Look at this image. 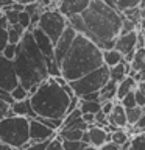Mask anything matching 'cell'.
Listing matches in <instances>:
<instances>
[{
	"instance_id": "cell-1",
	"label": "cell",
	"mask_w": 145,
	"mask_h": 150,
	"mask_svg": "<svg viewBox=\"0 0 145 150\" xmlns=\"http://www.w3.org/2000/svg\"><path fill=\"white\" fill-rule=\"evenodd\" d=\"M69 23L78 33H83L101 50L114 49L123 23V14L109 6L105 0H91V5L81 14L69 17Z\"/></svg>"
},
{
	"instance_id": "cell-2",
	"label": "cell",
	"mask_w": 145,
	"mask_h": 150,
	"mask_svg": "<svg viewBox=\"0 0 145 150\" xmlns=\"http://www.w3.org/2000/svg\"><path fill=\"white\" fill-rule=\"evenodd\" d=\"M105 64L103 50L83 33H78L73 41L72 49L61 61V72L67 81H73L84 77Z\"/></svg>"
},
{
	"instance_id": "cell-3",
	"label": "cell",
	"mask_w": 145,
	"mask_h": 150,
	"mask_svg": "<svg viewBox=\"0 0 145 150\" xmlns=\"http://www.w3.org/2000/svg\"><path fill=\"white\" fill-rule=\"evenodd\" d=\"M14 66H16L19 81L27 89L34 84H41L50 77L47 69V58L39 50L31 30H27L22 36V41L17 44Z\"/></svg>"
},
{
	"instance_id": "cell-4",
	"label": "cell",
	"mask_w": 145,
	"mask_h": 150,
	"mask_svg": "<svg viewBox=\"0 0 145 150\" xmlns=\"http://www.w3.org/2000/svg\"><path fill=\"white\" fill-rule=\"evenodd\" d=\"M70 98L72 97L64 91L55 77H49L39 84V89L30 96V102L37 116L64 119Z\"/></svg>"
},
{
	"instance_id": "cell-5",
	"label": "cell",
	"mask_w": 145,
	"mask_h": 150,
	"mask_svg": "<svg viewBox=\"0 0 145 150\" xmlns=\"http://www.w3.org/2000/svg\"><path fill=\"white\" fill-rule=\"evenodd\" d=\"M0 141L13 145L14 149L27 150L33 142L30 138V117L5 116L0 119Z\"/></svg>"
},
{
	"instance_id": "cell-6",
	"label": "cell",
	"mask_w": 145,
	"mask_h": 150,
	"mask_svg": "<svg viewBox=\"0 0 145 150\" xmlns=\"http://www.w3.org/2000/svg\"><path fill=\"white\" fill-rule=\"evenodd\" d=\"M111 80V74H109V67L106 64H103L101 67H98L92 72L86 74L84 77L73 80V81H69L70 86L73 88L75 94L78 97L84 96V94L89 92H97L105 86V84Z\"/></svg>"
},
{
	"instance_id": "cell-7",
	"label": "cell",
	"mask_w": 145,
	"mask_h": 150,
	"mask_svg": "<svg viewBox=\"0 0 145 150\" xmlns=\"http://www.w3.org/2000/svg\"><path fill=\"white\" fill-rule=\"evenodd\" d=\"M67 25H69V19L58 8H55V9H45V11H42L41 21H39V25L37 27H41L51 38V41L56 44L59 41V38L63 36Z\"/></svg>"
},
{
	"instance_id": "cell-8",
	"label": "cell",
	"mask_w": 145,
	"mask_h": 150,
	"mask_svg": "<svg viewBox=\"0 0 145 150\" xmlns=\"http://www.w3.org/2000/svg\"><path fill=\"white\" fill-rule=\"evenodd\" d=\"M20 83L16 72L14 59H8L3 55H0V88L13 91L17 84Z\"/></svg>"
},
{
	"instance_id": "cell-9",
	"label": "cell",
	"mask_w": 145,
	"mask_h": 150,
	"mask_svg": "<svg viewBox=\"0 0 145 150\" xmlns=\"http://www.w3.org/2000/svg\"><path fill=\"white\" fill-rule=\"evenodd\" d=\"M77 35H78V31L69 23L67 28H65L64 33H63V36H61L59 41L55 44V56H53V59L58 64H61V61L64 59V56L67 55V52L72 49L73 41H75V38H77ZM59 67H61V66H59Z\"/></svg>"
},
{
	"instance_id": "cell-10",
	"label": "cell",
	"mask_w": 145,
	"mask_h": 150,
	"mask_svg": "<svg viewBox=\"0 0 145 150\" xmlns=\"http://www.w3.org/2000/svg\"><path fill=\"white\" fill-rule=\"evenodd\" d=\"M89 5H91V0H58V9L67 19L84 13Z\"/></svg>"
},
{
	"instance_id": "cell-11",
	"label": "cell",
	"mask_w": 145,
	"mask_h": 150,
	"mask_svg": "<svg viewBox=\"0 0 145 150\" xmlns=\"http://www.w3.org/2000/svg\"><path fill=\"white\" fill-rule=\"evenodd\" d=\"M33 36H34V41L39 50L44 53L45 58H53L55 56V42L51 41V38L47 35V33L42 30L41 27H34L33 28Z\"/></svg>"
},
{
	"instance_id": "cell-12",
	"label": "cell",
	"mask_w": 145,
	"mask_h": 150,
	"mask_svg": "<svg viewBox=\"0 0 145 150\" xmlns=\"http://www.w3.org/2000/svg\"><path fill=\"white\" fill-rule=\"evenodd\" d=\"M56 136V131L50 127H47L39 119H30V138L33 142L36 141H45Z\"/></svg>"
},
{
	"instance_id": "cell-13",
	"label": "cell",
	"mask_w": 145,
	"mask_h": 150,
	"mask_svg": "<svg viewBox=\"0 0 145 150\" xmlns=\"http://www.w3.org/2000/svg\"><path fill=\"white\" fill-rule=\"evenodd\" d=\"M114 49H117L119 52H122L125 55L131 53L137 49V30L130 31V33H122L119 35V38L115 39V45Z\"/></svg>"
},
{
	"instance_id": "cell-14",
	"label": "cell",
	"mask_w": 145,
	"mask_h": 150,
	"mask_svg": "<svg viewBox=\"0 0 145 150\" xmlns=\"http://www.w3.org/2000/svg\"><path fill=\"white\" fill-rule=\"evenodd\" d=\"M87 133H89V138H91V144L98 147V149H100L106 141H111V133H108L103 127L92 125L87 128Z\"/></svg>"
},
{
	"instance_id": "cell-15",
	"label": "cell",
	"mask_w": 145,
	"mask_h": 150,
	"mask_svg": "<svg viewBox=\"0 0 145 150\" xmlns=\"http://www.w3.org/2000/svg\"><path fill=\"white\" fill-rule=\"evenodd\" d=\"M109 124L112 125H117L119 128H126L128 125V117H126V108L120 103H115L114 105V110L109 114Z\"/></svg>"
},
{
	"instance_id": "cell-16",
	"label": "cell",
	"mask_w": 145,
	"mask_h": 150,
	"mask_svg": "<svg viewBox=\"0 0 145 150\" xmlns=\"http://www.w3.org/2000/svg\"><path fill=\"white\" fill-rule=\"evenodd\" d=\"M137 88V81L134 80V77H125L122 81L117 83V100H120V98H123L128 92L134 91V89Z\"/></svg>"
},
{
	"instance_id": "cell-17",
	"label": "cell",
	"mask_w": 145,
	"mask_h": 150,
	"mask_svg": "<svg viewBox=\"0 0 145 150\" xmlns=\"http://www.w3.org/2000/svg\"><path fill=\"white\" fill-rule=\"evenodd\" d=\"M117 98V81L109 80L105 86L100 89V102H106V100H112Z\"/></svg>"
},
{
	"instance_id": "cell-18",
	"label": "cell",
	"mask_w": 145,
	"mask_h": 150,
	"mask_svg": "<svg viewBox=\"0 0 145 150\" xmlns=\"http://www.w3.org/2000/svg\"><path fill=\"white\" fill-rule=\"evenodd\" d=\"M103 58H105V64L108 67H112V66L123 61V53L117 49H108V50H103Z\"/></svg>"
},
{
	"instance_id": "cell-19",
	"label": "cell",
	"mask_w": 145,
	"mask_h": 150,
	"mask_svg": "<svg viewBox=\"0 0 145 150\" xmlns=\"http://www.w3.org/2000/svg\"><path fill=\"white\" fill-rule=\"evenodd\" d=\"M131 67L136 72H144L145 70V47H140V49H136L134 58L131 61Z\"/></svg>"
},
{
	"instance_id": "cell-20",
	"label": "cell",
	"mask_w": 145,
	"mask_h": 150,
	"mask_svg": "<svg viewBox=\"0 0 145 150\" xmlns=\"http://www.w3.org/2000/svg\"><path fill=\"white\" fill-rule=\"evenodd\" d=\"M109 74H111V80H114V81H117V83L122 81L125 77H128V70H126L125 61H122V63L109 67Z\"/></svg>"
},
{
	"instance_id": "cell-21",
	"label": "cell",
	"mask_w": 145,
	"mask_h": 150,
	"mask_svg": "<svg viewBox=\"0 0 145 150\" xmlns=\"http://www.w3.org/2000/svg\"><path fill=\"white\" fill-rule=\"evenodd\" d=\"M80 108H81L83 112L97 114L98 111H101V102H98V100H80Z\"/></svg>"
},
{
	"instance_id": "cell-22",
	"label": "cell",
	"mask_w": 145,
	"mask_h": 150,
	"mask_svg": "<svg viewBox=\"0 0 145 150\" xmlns=\"http://www.w3.org/2000/svg\"><path fill=\"white\" fill-rule=\"evenodd\" d=\"M83 134H84V130H64V128H61L58 131V136L61 139H69V141H80V139H83Z\"/></svg>"
},
{
	"instance_id": "cell-23",
	"label": "cell",
	"mask_w": 145,
	"mask_h": 150,
	"mask_svg": "<svg viewBox=\"0 0 145 150\" xmlns=\"http://www.w3.org/2000/svg\"><path fill=\"white\" fill-rule=\"evenodd\" d=\"M111 2H112V5H114V8L117 9V11L123 13V11H126V9H130V8L139 6L142 0H111Z\"/></svg>"
},
{
	"instance_id": "cell-24",
	"label": "cell",
	"mask_w": 145,
	"mask_h": 150,
	"mask_svg": "<svg viewBox=\"0 0 145 150\" xmlns=\"http://www.w3.org/2000/svg\"><path fill=\"white\" fill-rule=\"evenodd\" d=\"M144 114V108L142 106H133V108H126V117H128V125H136L139 122V119Z\"/></svg>"
},
{
	"instance_id": "cell-25",
	"label": "cell",
	"mask_w": 145,
	"mask_h": 150,
	"mask_svg": "<svg viewBox=\"0 0 145 150\" xmlns=\"http://www.w3.org/2000/svg\"><path fill=\"white\" fill-rule=\"evenodd\" d=\"M130 139H131V136L126 133L123 128H119V130H115V131H112V133H111V141H114V142H117L119 145L126 144Z\"/></svg>"
},
{
	"instance_id": "cell-26",
	"label": "cell",
	"mask_w": 145,
	"mask_h": 150,
	"mask_svg": "<svg viewBox=\"0 0 145 150\" xmlns=\"http://www.w3.org/2000/svg\"><path fill=\"white\" fill-rule=\"evenodd\" d=\"M125 17H128L130 21H133L137 27H140V21H142V16H140V6H134V8H130L126 11L122 13Z\"/></svg>"
},
{
	"instance_id": "cell-27",
	"label": "cell",
	"mask_w": 145,
	"mask_h": 150,
	"mask_svg": "<svg viewBox=\"0 0 145 150\" xmlns=\"http://www.w3.org/2000/svg\"><path fill=\"white\" fill-rule=\"evenodd\" d=\"M131 150H145V131L131 136Z\"/></svg>"
},
{
	"instance_id": "cell-28",
	"label": "cell",
	"mask_w": 145,
	"mask_h": 150,
	"mask_svg": "<svg viewBox=\"0 0 145 150\" xmlns=\"http://www.w3.org/2000/svg\"><path fill=\"white\" fill-rule=\"evenodd\" d=\"M11 94H13L14 102H17V100H25V98L30 97V92H28V89L23 86V84H20V83H19L17 86L13 89Z\"/></svg>"
},
{
	"instance_id": "cell-29",
	"label": "cell",
	"mask_w": 145,
	"mask_h": 150,
	"mask_svg": "<svg viewBox=\"0 0 145 150\" xmlns=\"http://www.w3.org/2000/svg\"><path fill=\"white\" fill-rule=\"evenodd\" d=\"M64 150H84L89 144H86L84 141H69V139H64Z\"/></svg>"
},
{
	"instance_id": "cell-30",
	"label": "cell",
	"mask_w": 145,
	"mask_h": 150,
	"mask_svg": "<svg viewBox=\"0 0 145 150\" xmlns=\"http://www.w3.org/2000/svg\"><path fill=\"white\" fill-rule=\"evenodd\" d=\"M120 103H122L125 108L137 106V102H136V89H134V91H131V92H128L123 98H120Z\"/></svg>"
},
{
	"instance_id": "cell-31",
	"label": "cell",
	"mask_w": 145,
	"mask_h": 150,
	"mask_svg": "<svg viewBox=\"0 0 145 150\" xmlns=\"http://www.w3.org/2000/svg\"><path fill=\"white\" fill-rule=\"evenodd\" d=\"M23 35H25V33H23ZM23 35L20 31H17L14 27H11V25L8 27V38H9V42H11V44H19V42L22 41Z\"/></svg>"
},
{
	"instance_id": "cell-32",
	"label": "cell",
	"mask_w": 145,
	"mask_h": 150,
	"mask_svg": "<svg viewBox=\"0 0 145 150\" xmlns=\"http://www.w3.org/2000/svg\"><path fill=\"white\" fill-rule=\"evenodd\" d=\"M2 55L5 56V58H8V59H14V58H16V55H17V44H11V42H8L6 47H5L3 52H2Z\"/></svg>"
},
{
	"instance_id": "cell-33",
	"label": "cell",
	"mask_w": 145,
	"mask_h": 150,
	"mask_svg": "<svg viewBox=\"0 0 145 150\" xmlns=\"http://www.w3.org/2000/svg\"><path fill=\"white\" fill-rule=\"evenodd\" d=\"M19 23H20L25 30H30V27H31V14L27 13V11L19 13Z\"/></svg>"
},
{
	"instance_id": "cell-34",
	"label": "cell",
	"mask_w": 145,
	"mask_h": 150,
	"mask_svg": "<svg viewBox=\"0 0 145 150\" xmlns=\"http://www.w3.org/2000/svg\"><path fill=\"white\" fill-rule=\"evenodd\" d=\"M47 150H64V142H63V139H61L59 136L56 134L55 138H51V139H50Z\"/></svg>"
},
{
	"instance_id": "cell-35",
	"label": "cell",
	"mask_w": 145,
	"mask_h": 150,
	"mask_svg": "<svg viewBox=\"0 0 145 150\" xmlns=\"http://www.w3.org/2000/svg\"><path fill=\"white\" fill-rule=\"evenodd\" d=\"M134 30H137V25H136L133 21H130L128 17H125V16H123V23H122V31H120V35H122V33L134 31Z\"/></svg>"
},
{
	"instance_id": "cell-36",
	"label": "cell",
	"mask_w": 145,
	"mask_h": 150,
	"mask_svg": "<svg viewBox=\"0 0 145 150\" xmlns=\"http://www.w3.org/2000/svg\"><path fill=\"white\" fill-rule=\"evenodd\" d=\"M49 142H50V139L36 141V142H31L30 147H28L27 150H47V147H49Z\"/></svg>"
},
{
	"instance_id": "cell-37",
	"label": "cell",
	"mask_w": 145,
	"mask_h": 150,
	"mask_svg": "<svg viewBox=\"0 0 145 150\" xmlns=\"http://www.w3.org/2000/svg\"><path fill=\"white\" fill-rule=\"evenodd\" d=\"M8 42H9V38H8V28H0V53L3 52V49L6 47Z\"/></svg>"
},
{
	"instance_id": "cell-38",
	"label": "cell",
	"mask_w": 145,
	"mask_h": 150,
	"mask_svg": "<svg viewBox=\"0 0 145 150\" xmlns=\"http://www.w3.org/2000/svg\"><path fill=\"white\" fill-rule=\"evenodd\" d=\"M100 150H122V145H119L114 141H106L105 144L100 147Z\"/></svg>"
},
{
	"instance_id": "cell-39",
	"label": "cell",
	"mask_w": 145,
	"mask_h": 150,
	"mask_svg": "<svg viewBox=\"0 0 145 150\" xmlns=\"http://www.w3.org/2000/svg\"><path fill=\"white\" fill-rule=\"evenodd\" d=\"M9 110H11V103H8V102H5L0 98V119L6 116L9 112Z\"/></svg>"
},
{
	"instance_id": "cell-40",
	"label": "cell",
	"mask_w": 145,
	"mask_h": 150,
	"mask_svg": "<svg viewBox=\"0 0 145 150\" xmlns=\"http://www.w3.org/2000/svg\"><path fill=\"white\" fill-rule=\"evenodd\" d=\"M114 105H115V103L112 102V100H106V102H103V103H101V111L105 112V114L109 116L111 112H112V110H114Z\"/></svg>"
},
{
	"instance_id": "cell-41",
	"label": "cell",
	"mask_w": 145,
	"mask_h": 150,
	"mask_svg": "<svg viewBox=\"0 0 145 150\" xmlns=\"http://www.w3.org/2000/svg\"><path fill=\"white\" fill-rule=\"evenodd\" d=\"M136 102H137V106L145 108V94L139 88H136Z\"/></svg>"
},
{
	"instance_id": "cell-42",
	"label": "cell",
	"mask_w": 145,
	"mask_h": 150,
	"mask_svg": "<svg viewBox=\"0 0 145 150\" xmlns=\"http://www.w3.org/2000/svg\"><path fill=\"white\" fill-rule=\"evenodd\" d=\"M80 98H81V100H98V102H100V91L84 94V96H81Z\"/></svg>"
},
{
	"instance_id": "cell-43",
	"label": "cell",
	"mask_w": 145,
	"mask_h": 150,
	"mask_svg": "<svg viewBox=\"0 0 145 150\" xmlns=\"http://www.w3.org/2000/svg\"><path fill=\"white\" fill-rule=\"evenodd\" d=\"M83 119L86 124H89V127L95 125V114H92V112H83Z\"/></svg>"
},
{
	"instance_id": "cell-44",
	"label": "cell",
	"mask_w": 145,
	"mask_h": 150,
	"mask_svg": "<svg viewBox=\"0 0 145 150\" xmlns=\"http://www.w3.org/2000/svg\"><path fill=\"white\" fill-rule=\"evenodd\" d=\"M136 128H137V131H142V130H145V110H144V114H142V117L139 119V122L134 125Z\"/></svg>"
},
{
	"instance_id": "cell-45",
	"label": "cell",
	"mask_w": 145,
	"mask_h": 150,
	"mask_svg": "<svg viewBox=\"0 0 145 150\" xmlns=\"http://www.w3.org/2000/svg\"><path fill=\"white\" fill-rule=\"evenodd\" d=\"M11 8H13V9H16L17 13H22V11H25V5H23V3H20V2H14Z\"/></svg>"
},
{
	"instance_id": "cell-46",
	"label": "cell",
	"mask_w": 145,
	"mask_h": 150,
	"mask_svg": "<svg viewBox=\"0 0 145 150\" xmlns=\"http://www.w3.org/2000/svg\"><path fill=\"white\" fill-rule=\"evenodd\" d=\"M14 2H16V0H0V9H3L6 6H11Z\"/></svg>"
},
{
	"instance_id": "cell-47",
	"label": "cell",
	"mask_w": 145,
	"mask_h": 150,
	"mask_svg": "<svg viewBox=\"0 0 145 150\" xmlns=\"http://www.w3.org/2000/svg\"><path fill=\"white\" fill-rule=\"evenodd\" d=\"M0 150H14V147H13V145H9V144H6V142H2V141H0Z\"/></svg>"
},
{
	"instance_id": "cell-48",
	"label": "cell",
	"mask_w": 145,
	"mask_h": 150,
	"mask_svg": "<svg viewBox=\"0 0 145 150\" xmlns=\"http://www.w3.org/2000/svg\"><path fill=\"white\" fill-rule=\"evenodd\" d=\"M16 2H20L23 5H30V3H37L39 0H16Z\"/></svg>"
},
{
	"instance_id": "cell-49",
	"label": "cell",
	"mask_w": 145,
	"mask_h": 150,
	"mask_svg": "<svg viewBox=\"0 0 145 150\" xmlns=\"http://www.w3.org/2000/svg\"><path fill=\"white\" fill-rule=\"evenodd\" d=\"M137 88H139L140 91H142V92L145 94V80H144V81H140V83H137Z\"/></svg>"
},
{
	"instance_id": "cell-50",
	"label": "cell",
	"mask_w": 145,
	"mask_h": 150,
	"mask_svg": "<svg viewBox=\"0 0 145 150\" xmlns=\"http://www.w3.org/2000/svg\"><path fill=\"white\" fill-rule=\"evenodd\" d=\"M84 150H100V149L95 147V145H92V144H89V145H87V147L84 149Z\"/></svg>"
},
{
	"instance_id": "cell-51",
	"label": "cell",
	"mask_w": 145,
	"mask_h": 150,
	"mask_svg": "<svg viewBox=\"0 0 145 150\" xmlns=\"http://www.w3.org/2000/svg\"><path fill=\"white\" fill-rule=\"evenodd\" d=\"M140 16L142 19H145V6H140Z\"/></svg>"
},
{
	"instance_id": "cell-52",
	"label": "cell",
	"mask_w": 145,
	"mask_h": 150,
	"mask_svg": "<svg viewBox=\"0 0 145 150\" xmlns=\"http://www.w3.org/2000/svg\"><path fill=\"white\" fill-rule=\"evenodd\" d=\"M139 6H145V0H142V2H140V5Z\"/></svg>"
},
{
	"instance_id": "cell-53",
	"label": "cell",
	"mask_w": 145,
	"mask_h": 150,
	"mask_svg": "<svg viewBox=\"0 0 145 150\" xmlns=\"http://www.w3.org/2000/svg\"><path fill=\"white\" fill-rule=\"evenodd\" d=\"M3 14H5V13L2 11V9H0V19H2V17H3Z\"/></svg>"
},
{
	"instance_id": "cell-54",
	"label": "cell",
	"mask_w": 145,
	"mask_h": 150,
	"mask_svg": "<svg viewBox=\"0 0 145 150\" xmlns=\"http://www.w3.org/2000/svg\"><path fill=\"white\" fill-rule=\"evenodd\" d=\"M14 150H19V149H14Z\"/></svg>"
},
{
	"instance_id": "cell-55",
	"label": "cell",
	"mask_w": 145,
	"mask_h": 150,
	"mask_svg": "<svg viewBox=\"0 0 145 150\" xmlns=\"http://www.w3.org/2000/svg\"><path fill=\"white\" fill-rule=\"evenodd\" d=\"M0 55H2V53H0Z\"/></svg>"
}]
</instances>
